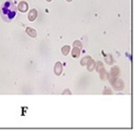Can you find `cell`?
<instances>
[{"mask_svg": "<svg viewBox=\"0 0 134 131\" xmlns=\"http://www.w3.org/2000/svg\"><path fill=\"white\" fill-rule=\"evenodd\" d=\"M1 15L2 18L7 22H10L14 20V17L16 16V6L14 5L12 1H6L3 3V5L1 7Z\"/></svg>", "mask_w": 134, "mask_h": 131, "instance_id": "obj_1", "label": "cell"}]
</instances>
